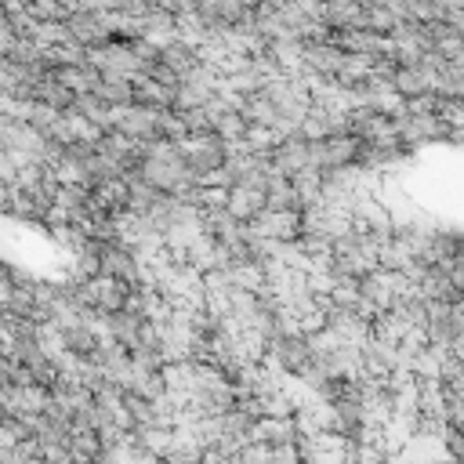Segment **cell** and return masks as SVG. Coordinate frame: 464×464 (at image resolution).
Wrapping results in <instances>:
<instances>
[{
  "mask_svg": "<svg viewBox=\"0 0 464 464\" xmlns=\"http://www.w3.org/2000/svg\"><path fill=\"white\" fill-rule=\"evenodd\" d=\"M243 127H246V120H243V112H236V109H221V112L214 116V134H221V138H239Z\"/></svg>",
  "mask_w": 464,
  "mask_h": 464,
  "instance_id": "cell-28",
  "label": "cell"
},
{
  "mask_svg": "<svg viewBox=\"0 0 464 464\" xmlns=\"http://www.w3.org/2000/svg\"><path fill=\"white\" fill-rule=\"evenodd\" d=\"M87 62L98 69V72H109V76H134V72H141V65H138V58H134V51H130V44L123 40V36H109L105 44H98V47H87Z\"/></svg>",
  "mask_w": 464,
  "mask_h": 464,
  "instance_id": "cell-2",
  "label": "cell"
},
{
  "mask_svg": "<svg viewBox=\"0 0 464 464\" xmlns=\"http://www.w3.org/2000/svg\"><path fill=\"white\" fill-rule=\"evenodd\" d=\"M160 62H163V65H170V69L178 72V80H181V76H185L199 58H196V47H192V44H185V40H178V36H174L167 47H160Z\"/></svg>",
  "mask_w": 464,
  "mask_h": 464,
  "instance_id": "cell-18",
  "label": "cell"
},
{
  "mask_svg": "<svg viewBox=\"0 0 464 464\" xmlns=\"http://www.w3.org/2000/svg\"><path fill=\"white\" fill-rule=\"evenodd\" d=\"M362 25L373 29V33H392V29L399 25V14H395L392 7H384V4L366 0V4H362Z\"/></svg>",
  "mask_w": 464,
  "mask_h": 464,
  "instance_id": "cell-21",
  "label": "cell"
},
{
  "mask_svg": "<svg viewBox=\"0 0 464 464\" xmlns=\"http://www.w3.org/2000/svg\"><path fill=\"white\" fill-rule=\"evenodd\" d=\"M268 163L279 170V174H294L308 163V141L301 134H290V138H279L272 149H268Z\"/></svg>",
  "mask_w": 464,
  "mask_h": 464,
  "instance_id": "cell-9",
  "label": "cell"
},
{
  "mask_svg": "<svg viewBox=\"0 0 464 464\" xmlns=\"http://www.w3.org/2000/svg\"><path fill=\"white\" fill-rule=\"evenodd\" d=\"M265 207V188L257 185H246V181H236L228 185V199H225V210L236 218V221H250L257 210Z\"/></svg>",
  "mask_w": 464,
  "mask_h": 464,
  "instance_id": "cell-10",
  "label": "cell"
},
{
  "mask_svg": "<svg viewBox=\"0 0 464 464\" xmlns=\"http://www.w3.org/2000/svg\"><path fill=\"white\" fill-rule=\"evenodd\" d=\"M435 116H439L446 127H464V105H460V98H439Z\"/></svg>",
  "mask_w": 464,
  "mask_h": 464,
  "instance_id": "cell-30",
  "label": "cell"
},
{
  "mask_svg": "<svg viewBox=\"0 0 464 464\" xmlns=\"http://www.w3.org/2000/svg\"><path fill=\"white\" fill-rule=\"evenodd\" d=\"M174 145H178V156H181L196 174L225 163V138L214 134V130H207V134H181Z\"/></svg>",
  "mask_w": 464,
  "mask_h": 464,
  "instance_id": "cell-3",
  "label": "cell"
},
{
  "mask_svg": "<svg viewBox=\"0 0 464 464\" xmlns=\"http://www.w3.org/2000/svg\"><path fill=\"white\" fill-rule=\"evenodd\" d=\"M58 112H62V109L44 105V102H36V98H33V102H29V112H25V123H29V127H36V130L47 138V130H51V127H54V120H58Z\"/></svg>",
  "mask_w": 464,
  "mask_h": 464,
  "instance_id": "cell-24",
  "label": "cell"
},
{
  "mask_svg": "<svg viewBox=\"0 0 464 464\" xmlns=\"http://www.w3.org/2000/svg\"><path fill=\"white\" fill-rule=\"evenodd\" d=\"M341 62H344V51H341L337 44H330V40H312V44H304V69L323 72V76H334Z\"/></svg>",
  "mask_w": 464,
  "mask_h": 464,
  "instance_id": "cell-12",
  "label": "cell"
},
{
  "mask_svg": "<svg viewBox=\"0 0 464 464\" xmlns=\"http://www.w3.org/2000/svg\"><path fill=\"white\" fill-rule=\"evenodd\" d=\"M130 87H134V102H141L149 109H174V87H163L145 72H134Z\"/></svg>",
  "mask_w": 464,
  "mask_h": 464,
  "instance_id": "cell-13",
  "label": "cell"
},
{
  "mask_svg": "<svg viewBox=\"0 0 464 464\" xmlns=\"http://www.w3.org/2000/svg\"><path fill=\"white\" fill-rule=\"evenodd\" d=\"M109 112H112V130H120V134H127V138H134V141H145V138L156 134V127H152L156 109H149V105H141V102L112 105Z\"/></svg>",
  "mask_w": 464,
  "mask_h": 464,
  "instance_id": "cell-4",
  "label": "cell"
},
{
  "mask_svg": "<svg viewBox=\"0 0 464 464\" xmlns=\"http://www.w3.org/2000/svg\"><path fill=\"white\" fill-rule=\"evenodd\" d=\"M152 127H156L160 138H170V141H178L185 134V123H181V112L178 109H156Z\"/></svg>",
  "mask_w": 464,
  "mask_h": 464,
  "instance_id": "cell-25",
  "label": "cell"
},
{
  "mask_svg": "<svg viewBox=\"0 0 464 464\" xmlns=\"http://www.w3.org/2000/svg\"><path fill=\"white\" fill-rule=\"evenodd\" d=\"M181 112V123H185V134H207L214 130V120L203 105H192V109H178Z\"/></svg>",
  "mask_w": 464,
  "mask_h": 464,
  "instance_id": "cell-27",
  "label": "cell"
},
{
  "mask_svg": "<svg viewBox=\"0 0 464 464\" xmlns=\"http://www.w3.org/2000/svg\"><path fill=\"white\" fill-rule=\"evenodd\" d=\"M25 11L40 22H65V14H69V7L62 0H25Z\"/></svg>",
  "mask_w": 464,
  "mask_h": 464,
  "instance_id": "cell-26",
  "label": "cell"
},
{
  "mask_svg": "<svg viewBox=\"0 0 464 464\" xmlns=\"http://www.w3.org/2000/svg\"><path fill=\"white\" fill-rule=\"evenodd\" d=\"M91 91H94L105 105H127V102H134V87H130L127 76H109V72H102Z\"/></svg>",
  "mask_w": 464,
  "mask_h": 464,
  "instance_id": "cell-17",
  "label": "cell"
},
{
  "mask_svg": "<svg viewBox=\"0 0 464 464\" xmlns=\"http://www.w3.org/2000/svg\"><path fill=\"white\" fill-rule=\"evenodd\" d=\"M33 40H36L40 47H51V44L69 40V29H65V22H40L36 33H33Z\"/></svg>",
  "mask_w": 464,
  "mask_h": 464,
  "instance_id": "cell-29",
  "label": "cell"
},
{
  "mask_svg": "<svg viewBox=\"0 0 464 464\" xmlns=\"http://www.w3.org/2000/svg\"><path fill=\"white\" fill-rule=\"evenodd\" d=\"M392 87H395L402 98H410V94L428 91V80H424V72H420L417 65H395V72H392Z\"/></svg>",
  "mask_w": 464,
  "mask_h": 464,
  "instance_id": "cell-22",
  "label": "cell"
},
{
  "mask_svg": "<svg viewBox=\"0 0 464 464\" xmlns=\"http://www.w3.org/2000/svg\"><path fill=\"white\" fill-rule=\"evenodd\" d=\"M265 51H268V58L276 62V69H279L283 76H301V72H304V44H301V40H294V36H286V40H268Z\"/></svg>",
  "mask_w": 464,
  "mask_h": 464,
  "instance_id": "cell-11",
  "label": "cell"
},
{
  "mask_svg": "<svg viewBox=\"0 0 464 464\" xmlns=\"http://www.w3.org/2000/svg\"><path fill=\"white\" fill-rule=\"evenodd\" d=\"M246 225L257 236H268V239H294L301 232V210H268V207H261Z\"/></svg>",
  "mask_w": 464,
  "mask_h": 464,
  "instance_id": "cell-6",
  "label": "cell"
},
{
  "mask_svg": "<svg viewBox=\"0 0 464 464\" xmlns=\"http://www.w3.org/2000/svg\"><path fill=\"white\" fill-rule=\"evenodd\" d=\"M33 98H36V102H44V105H54V109H69L72 91H69V87H62V83L51 76V69H47L40 80H33Z\"/></svg>",
  "mask_w": 464,
  "mask_h": 464,
  "instance_id": "cell-19",
  "label": "cell"
},
{
  "mask_svg": "<svg viewBox=\"0 0 464 464\" xmlns=\"http://www.w3.org/2000/svg\"><path fill=\"white\" fill-rule=\"evenodd\" d=\"M330 29H344V25H362V0H323V14H319Z\"/></svg>",
  "mask_w": 464,
  "mask_h": 464,
  "instance_id": "cell-14",
  "label": "cell"
},
{
  "mask_svg": "<svg viewBox=\"0 0 464 464\" xmlns=\"http://www.w3.org/2000/svg\"><path fill=\"white\" fill-rule=\"evenodd\" d=\"M69 109H72V112H80V116H87V120H91V123H98L102 130H109V127H112V112H109L112 105H105L94 91H76V94H72V102H69Z\"/></svg>",
  "mask_w": 464,
  "mask_h": 464,
  "instance_id": "cell-15",
  "label": "cell"
},
{
  "mask_svg": "<svg viewBox=\"0 0 464 464\" xmlns=\"http://www.w3.org/2000/svg\"><path fill=\"white\" fill-rule=\"evenodd\" d=\"M257 4H268V7H276V4H283V0H257Z\"/></svg>",
  "mask_w": 464,
  "mask_h": 464,
  "instance_id": "cell-32",
  "label": "cell"
},
{
  "mask_svg": "<svg viewBox=\"0 0 464 464\" xmlns=\"http://www.w3.org/2000/svg\"><path fill=\"white\" fill-rule=\"evenodd\" d=\"M290 185H294V196H297V203L304 210L308 203H315L323 196V170H315L312 163H304L301 170L290 174Z\"/></svg>",
  "mask_w": 464,
  "mask_h": 464,
  "instance_id": "cell-16",
  "label": "cell"
},
{
  "mask_svg": "<svg viewBox=\"0 0 464 464\" xmlns=\"http://www.w3.org/2000/svg\"><path fill=\"white\" fill-rule=\"evenodd\" d=\"M65 29H69V36H72L76 44H83V47H98V44L109 40V29L102 25L98 11H91V7H72V11L65 14Z\"/></svg>",
  "mask_w": 464,
  "mask_h": 464,
  "instance_id": "cell-7",
  "label": "cell"
},
{
  "mask_svg": "<svg viewBox=\"0 0 464 464\" xmlns=\"http://www.w3.org/2000/svg\"><path fill=\"white\" fill-rule=\"evenodd\" d=\"M359 149H362V138L355 134H326V138H315L308 141V163L315 170H330V167H344V163H355L359 160Z\"/></svg>",
  "mask_w": 464,
  "mask_h": 464,
  "instance_id": "cell-1",
  "label": "cell"
},
{
  "mask_svg": "<svg viewBox=\"0 0 464 464\" xmlns=\"http://www.w3.org/2000/svg\"><path fill=\"white\" fill-rule=\"evenodd\" d=\"M14 170H18V167H14L11 152H7V149H0V181H11V178H14Z\"/></svg>",
  "mask_w": 464,
  "mask_h": 464,
  "instance_id": "cell-31",
  "label": "cell"
},
{
  "mask_svg": "<svg viewBox=\"0 0 464 464\" xmlns=\"http://www.w3.org/2000/svg\"><path fill=\"white\" fill-rule=\"evenodd\" d=\"M246 439H254V442H268V446L297 439L294 413H290V417H276V413H261V417H254L250 428H246Z\"/></svg>",
  "mask_w": 464,
  "mask_h": 464,
  "instance_id": "cell-8",
  "label": "cell"
},
{
  "mask_svg": "<svg viewBox=\"0 0 464 464\" xmlns=\"http://www.w3.org/2000/svg\"><path fill=\"white\" fill-rule=\"evenodd\" d=\"M65 446H69V457L72 460H98V453H102L94 428H80V431L72 428L69 439H65Z\"/></svg>",
  "mask_w": 464,
  "mask_h": 464,
  "instance_id": "cell-20",
  "label": "cell"
},
{
  "mask_svg": "<svg viewBox=\"0 0 464 464\" xmlns=\"http://www.w3.org/2000/svg\"><path fill=\"white\" fill-rule=\"evenodd\" d=\"M326 326L344 341V344H362L370 337V315L359 312L355 304H330L326 308Z\"/></svg>",
  "mask_w": 464,
  "mask_h": 464,
  "instance_id": "cell-5",
  "label": "cell"
},
{
  "mask_svg": "<svg viewBox=\"0 0 464 464\" xmlns=\"http://www.w3.org/2000/svg\"><path fill=\"white\" fill-rule=\"evenodd\" d=\"M243 141H246L250 152H268V149L279 141V134H276L272 127H265V123H246V127H243Z\"/></svg>",
  "mask_w": 464,
  "mask_h": 464,
  "instance_id": "cell-23",
  "label": "cell"
}]
</instances>
